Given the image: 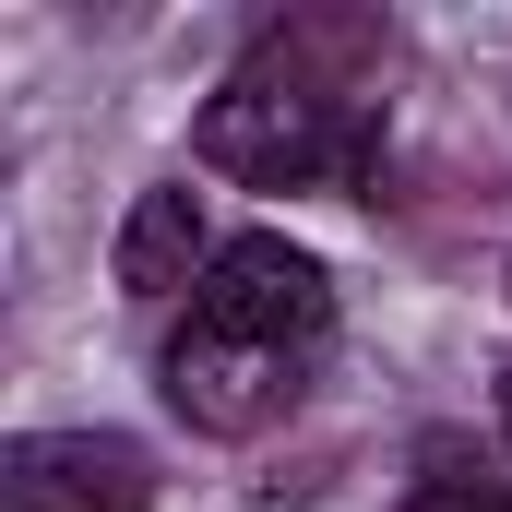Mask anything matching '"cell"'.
<instances>
[{
	"instance_id": "obj_1",
	"label": "cell",
	"mask_w": 512,
	"mask_h": 512,
	"mask_svg": "<svg viewBox=\"0 0 512 512\" xmlns=\"http://www.w3.org/2000/svg\"><path fill=\"white\" fill-rule=\"evenodd\" d=\"M370 24H274L251 60L203 96L191 155L251 191H370L382 179V96H358Z\"/></svg>"
},
{
	"instance_id": "obj_2",
	"label": "cell",
	"mask_w": 512,
	"mask_h": 512,
	"mask_svg": "<svg viewBox=\"0 0 512 512\" xmlns=\"http://www.w3.org/2000/svg\"><path fill=\"white\" fill-rule=\"evenodd\" d=\"M322 334H334V274L286 227H251V239L215 251V274L191 286V310L167 334V405L215 441H251L298 405Z\"/></svg>"
},
{
	"instance_id": "obj_3",
	"label": "cell",
	"mask_w": 512,
	"mask_h": 512,
	"mask_svg": "<svg viewBox=\"0 0 512 512\" xmlns=\"http://www.w3.org/2000/svg\"><path fill=\"white\" fill-rule=\"evenodd\" d=\"M0 512H155V453L131 429H24L0 453Z\"/></svg>"
},
{
	"instance_id": "obj_4",
	"label": "cell",
	"mask_w": 512,
	"mask_h": 512,
	"mask_svg": "<svg viewBox=\"0 0 512 512\" xmlns=\"http://www.w3.org/2000/svg\"><path fill=\"white\" fill-rule=\"evenodd\" d=\"M215 251H227V239L203 227V191H191V179L143 191V203L120 215V286L131 298H191V286L215 274Z\"/></svg>"
},
{
	"instance_id": "obj_5",
	"label": "cell",
	"mask_w": 512,
	"mask_h": 512,
	"mask_svg": "<svg viewBox=\"0 0 512 512\" xmlns=\"http://www.w3.org/2000/svg\"><path fill=\"white\" fill-rule=\"evenodd\" d=\"M393 512H512V477L465 441H417V477H405Z\"/></svg>"
},
{
	"instance_id": "obj_6",
	"label": "cell",
	"mask_w": 512,
	"mask_h": 512,
	"mask_svg": "<svg viewBox=\"0 0 512 512\" xmlns=\"http://www.w3.org/2000/svg\"><path fill=\"white\" fill-rule=\"evenodd\" d=\"M489 405H501V453H512V358L489 370Z\"/></svg>"
}]
</instances>
